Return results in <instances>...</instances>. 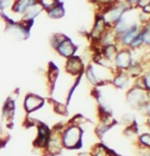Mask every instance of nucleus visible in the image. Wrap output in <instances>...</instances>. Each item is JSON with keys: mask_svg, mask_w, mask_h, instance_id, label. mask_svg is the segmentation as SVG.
I'll list each match as a JSON object with an SVG mask.
<instances>
[{"mask_svg": "<svg viewBox=\"0 0 150 156\" xmlns=\"http://www.w3.org/2000/svg\"><path fill=\"white\" fill-rule=\"evenodd\" d=\"M83 135L84 131L81 126L66 122L61 129L60 135L63 149H66L69 151L81 149L83 146Z\"/></svg>", "mask_w": 150, "mask_h": 156, "instance_id": "1", "label": "nucleus"}, {"mask_svg": "<svg viewBox=\"0 0 150 156\" xmlns=\"http://www.w3.org/2000/svg\"><path fill=\"white\" fill-rule=\"evenodd\" d=\"M64 125H57L54 128H51V134L47 142L45 148L42 150L44 156H56L60 154L63 150L62 143H61V129Z\"/></svg>", "mask_w": 150, "mask_h": 156, "instance_id": "2", "label": "nucleus"}, {"mask_svg": "<svg viewBox=\"0 0 150 156\" xmlns=\"http://www.w3.org/2000/svg\"><path fill=\"white\" fill-rule=\"evenodd\" d=\"M150 99V92L144 88L138 87L136 85H132L126 94V100L129 105L133 108L139 109Z\"/></svg>", "mask_w": 150, "mask_h": 156, "instance_id": "3", "label": "nucleus"}, {"mask_svg": "<svg viewBox=\"0 0 150 156\" xmlns=\"http://www.w3.org/2000/svg\"><path fill=\"white\" fill-rule=\"evenodd\" d=\"M46 100L42 96H39L37 94L29 93L25 96L23 102V110L27 114H33L37 111H39L41 108L44 107Z\"/></svg>", "mask_w": 150, "mask_h": 156, "instance_id": "4", "label": "nucleus"}, {"mask_svg": "<svg viewBox=\"0 0 150 156\" xmlns=\"http://www.w3.org/2000/svg\"><path fill=\"white\" fill-rule=\"evenodd\" d=\"M134 61L132 50L129 48H120L113 59V64L116 70H127Z\"/></svg>", "mask_w": 150, "mask_h": 156, "instance_id": "5", "label": "nucleus"}, {"mask_svg": "<svg viewBox=\"0 0 150 156\" xmlns=\"http://www.w3.org/2000/svg\"><path fill=\"white\" fill-rule=\"evenodd\" d=\"M36 128H37V135L36 138L34 139V147L36 149H39L42 151L45 148L46 144L50 138L51 128L43 122H38Z\"/></svg>", "mask_w": 150, "mask_h": 156, "instance_id": "6", "label": "nucleus"}, {"mask_svg": "<svg viewBox=\"0 0 150 156\" xmlns=\"http://www.w3.org/2000/svg\"><path fill=\"white\" fill-rule=\"evenodd\" d=\"M85 66H85L84 60L82 59V57L78 56V55H73V56L66 58L64 69H66V72L69 75L73 76H78L84 73Z\"/></svg>", "mask_w": 150, "mask_h": 156, "instance_id": "7", "label": "nucleus"}, {"mask_svg": "<svg viewBox=\"0 0 150 156\" xmlns=\"http://www.w3.org/2000/svg\"><path fill=\"white\" fill-rule=\"evenodd\" d=\"M109 28L111 27L107 25L103 17L101 16H99V14H97L95 22H94V25L92 27V30L90 31V34H89V39L91 40V42L93 43V45L98 42L100 40V38L102 37V35H103Z\"/></svg>", "mask_w": 150, "mask_h": 156, "instance_id": "8", "label": "nucleus"}, {"mask_svg": "<svg viewBox=\"0 0 150 156\" xmlns=\"http://www.w3.org/2000/svg\"><path fill=\"white\" fill-rule=\"evenodd\" d=\"M55 51L58 55H60L63 58H69L70 56L76 55V52L78 50V46L73 42L70 38L66 37L58 45L55 47Z\"/></svg>", "mask_w": 150, "mask_h": 156, "instance_id": "9", "label": "nucleus"}, {"mask_svg": "<svg viewBox=\"0 0 150 156\" xmlns=\"http://www.w3.org/2000/svg\"><path fill=\"white\" fill-rule=\"evenodd\" d=\"M131 80L133 79L128 75L126 70H116V73H113L112 80H111V85L116 89H125L130 85Z\"/></svg>", "mask_w": 150, "mask_h": 156, "instance_id": "10", "label": "nucleus"}, {"mask_svg": "<svg viewBox=\"0 0 150 156\" xmlns=\"http://www.w3.org/2000/svg\"><path fill=\"white\" fill-rule=\"evenodd\" d=\"M58 76H59V69H58V67L53 62H50L48 72H47V84H48L50 95H52L54 92Z\"/></svg>", "mask_w": 150, "mask_h": 156, "instance_id": "11", "label": "nucleus"}, {"mask_svg": "<svg viewBox=\"0 0 150 156\" xmlns=\"http://www.w3.org/2000/svg\"><path fill=\"white\" fill-rule=\"evenodd\" d=\"M91 156H119L116 154L112 150L107 148L104 144L102 143H97L91 147L90 150Z\"/></svg>", "mask_w": 150, "mask_h": 156, "instance_id": "12", "label": "nucleus"}, {"mask_svg": "<svg viewBox=\"0 0 150 156\" xmlns=\"http://www.w3.org/2000/svg\"><path fill=\"white\" fill-rule=\"evenodd\" d=\"M49 102L55 113L59 114L61 116H66L69 114V112H67V105L66 103H60L54 99H49Z\"/></svg>", "mask_w": 150, "mask_h": 156, "instance_id": "13", "label": "nucleus"}, {"mask_svg": "<svg viewBox=\"0 0 150 156\" xmlns=\"http://www.w3.org/2000/svg\"><path fill=\"white\" fill-rule=\"evenodd\" d=\"M47 12H48V16L52 19H60L64 16V7L62 3H59L57 2L56 4L53 5L52 7H50L49 9H47Z\"/></svg>", "mask_w": 150, "mask_h": 156, "instance_id": "14", "label": "nucleus"}, {"mask_svg": "<svg viewBox=\"0 0 150 156\" xmlns=\"http://www.w3.org/2000/svg\"><path fill=\"white\" fill-rule=\"evenodd\" d=\"M137 144L140 149L150 150V133H143L137 137Z\"/></svg>", "mask_w": 150, "mask_h": 156, "instance_id": "15", "label": "nucleus"}, {"mask_svg": "<svg viewBox=\"0 0 150 156\" xmlns=\"http://www.w3.org/2000/svg\"><path fill=\"white\" fill-rule=\"evenodd\" d=\"M70 125H73V126H81L85 125L86 122H88V119L86 117H84L83 115H81V114H77V115H75L73 117L72 119H70L69 122H67Z\"/></svg>", "mask_w": 150, "mask_h": 156, "instance_id": "16", "label": "nucleus"}, {"mask_svg": "<svg viewBox=\"0 0 150 156\" xmlns=\"http://www.w3.org/2000/svg\"><path fill=\"white\" fill-rule=\"evenodd\" d=\"M122 120V123L123 125H125L126 126H133L136 123V120H135V116L133 115V114L131 113H126L123 114V115L122 116V119H120Z\"/></svg>", "mask_w": 150, "mask_h": 156, "instance_id": "17", "label": "nucleus"}, {"mask_svg": "<svg viewBox=\"0 0 150 156\" xmlns=\"http://www.w3.org/2000/svg\"><path fill=\"white\" fill-rule=\"evenodd\" d=\"M138 110L141 111V113L144 114L147 119H150V99L143 105V106H141Z\"/></svg>", "mask_w": 150, "mask_h": 156, "instance_id": "18", "label": "nucleus"}, {"mask_svg": "<svg viewBox=\"0 0 150 156\" xmlns=\"http://www.w3.org/2000/svg\"><path fill=\"white\" fill-rule=\"evenodd\" d=\"M123 1H125L126 3H127L130 7H132V8H137V5L140 2V0H123Z\"/></svg>", "mask_w": 150, "mask_h": 156, "instance_id": "19", "label": "nucleus"}, {"mask_svg": "<svg viewBox=\"0 0 150 156\" xmlns=\"http://www.w3.org/2000/svg\"><path fill=\"white\" fill-rule=\"evenodd\" d=\"M76 156H91V153L90 152H80Z\"/></svg>", "mask_w": 150, "mask_h": 156, "instance_id": "20", "label": "nucleus"}, {"mask_svg": "<svg viewBox=\"0 0 150 156\" xmlns=\"http://www.w3.org/2000/svg\"><path fill=\"white\" fill-rule=\"evenodd\" d=\"M145 27H146V28H147V29H148V30L150 31V19L148 20V22H147V23H146Z\"/></svg>", "mask_w": 150, "mask_h": 156, "instance_id": "21", "label": "nucleus"}, {"mask_svg": "<svg viewBox=\"0 0 150 156\" xmlns=\"http://www.w3.org/2000/svg\"><path fill=\"white\" fill-rule=\"evenodd\" d=\"M146 125L148 126V128H150V119H147V120H146Z\"/></svg>", "mask_w": 150, "mask_h": 156, "instance_id": "22", "label": "nucleus"}]
</instances>
